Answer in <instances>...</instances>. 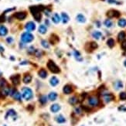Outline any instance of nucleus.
<instances>
[{
	"label": "nucleus",
	"instance_id": "obj_1",
	"mask_svg": "<svg viewBox=\"0 0 126 126\" xmlns=\"http://www.w3.org/2000/svg\"><path fill=\"white\" fill-rule=\"evenodd\" d=\"M41 6H31L30 7V12H31V13L33 14V17H34V19L39 22V21L41 20V10H43L44 8H40Z\"/></svg>",
	"mask_w": 126,
	"mask_h": 126
},
{
	"label": "nucleus",
	"instance_id": "obj_2",
	"mask_svg": "<svg viewBox=\"0 0 126 126\" xmlns=\"http://www.w3.org/2000/svg\"><path fill=\"white\" fill-rule=\"evenodd\" d=\"M22 92H23V97L26 101L31 100L33 97V91L29 87H23L22 89Z\"/></svg>",
	"mask_w": 126,
	"mask_h": 126
},
{
	"label": "nucleus",
	"instance_id": "obj_3",
	"mask_svg": "<svg viewBox=\"0 0 126 126\" xmlns=\"http://www.w3.org/2000/svg\"><path fill=\"white\" fill-rule=\"evenodd\" d=\"M33 39H34V36H33L32 33H30L29 32L23 33L22 36H21V40H22V42L24 43V44L31 43L33 40Z\"/></svg>",
	"mask_w": 126,
	"mask_h": 126
},
{
	"label": "nucleus",
	"instance_id": "obj_4",
	"mask_svg": "<svg viewBox=\"0 0 126 126\" xmlns=\"http://www.w3.org/2000/svg\"><path fill=\"white\" fill-rule=\"evenodd\" d=\"M47 67H48V69L53 73H58L60 71V70L59 67H58V66L51 60H50L47 62Z\"/></svg>",
	"mask_w": 126,
	"mask_h": 126
},
{
	"label": "nucleus",
	"instance_id": "obj_5",
	"mask_svg": "<svg viewBox=\"0 0 126 126\" xmlns=\"http://www.w3.org/2000/svg\"><path fill=\"white\" fill-rule=\"evenodd\" d=\"M88 104H89V105L91 107H97L99 105L100 100L97 97L91 96L88 98Z\"/></svg>",
	"mask_w": 126,
	"mask_h": 126
},
{
	"label": "nucleus",
	"instance_id": "obj_6",
	"mask_svg": "<svg viewBox=\"0 0 126 126\" xmlns=\"http://www.w3.org/2000/svg\"><path fill=\"white\" fill-rule=\"evenodd\" d=\"M10 95H11V96L16 101H20L21 99H22V95H21V94L19 93V91H17L16 89H11Z\"/></svg>",
	"mask_w": 126,
	"mask_h": 126
},
{
	"label": "nucleus",
	"instance_id": "obj_7",
	"mask_svg": "<svg viewBox=\"0 0 126 126\" xmlns=\"http://www.w3.org/2000/svg\"><path fill=\"white\" fill-rule=\"evenodd\" d=\"M25 28L28 32H31L35 30L36 29V25L33 22H28L25 26Z\"/></svg>",
	"mask_w": 126,
	"mask_h": 126
},
{
	"label": "nucleus",
	"instance_id": "obj_8",
	"mask_svg": "<svg viewBox=\"0 0 126 126\" xmlns=\"http://www.w3.org/2000/svg\"><path fill=\"white\" fill-rule=\"evenodd\" d=\"M14 16L17 19L19 20H23L26 19V13L25 12H19V13H15Z\"/></svg>",
	"mask_w": 126,
	"mask_h": 126
},
{
	"label": "nucleus",
	"instance_id": "obj_9",
	"mask_svg": "<svg viewBox=\"0 0 126 126\" xmlns=\"http://www.w3.org/2000/svg\"><path fill=\"white\" fill-rule=\"evenodd\" d=\"M11 81L13 82V84L14 85H18L20 83V76L19 74H16L14 76L11 77Z\"/></svg>",
	"mask_w": 126,
	"mask_h": 126
},
{
	"label": "nucleus",
	"instance_id": "obj_10",
	"mask_svg": "<svg viewBox=\"0 0 126 126\" xmlns=\"http://www.w3.org/2000/svg\"><path fill=\"white\" fill-rule=\"evenodd\" d=\"M63 93L64 94H71L72 92H73V88L70 85H68V84H67L65 85L63 87Z\"/></svg>",
	"mask_w": 126,
	"mask_h": 126
},
{
	"label": "nucleus",
	"instance_id": "obj_11",
	"mask_svg": "<svg viewBox=\"0 0 126 126\" xmlns=\"http://www.w3.org/2000/svg\"><path fill=\"white\" fill-rule=\"evenodd\" d=\"M107 15L109 17H118L120 16V13L119 12L116 10H110L109 12H107Z\"/></svg>",
	"mask_w": 126,
	"mask_h": 126
},
{
	"label": "nucleus",
	"instance_id": "obj_12",
	"mask_svg": "<svg viewBox=\"0 0 126 126\" xmlns=\"http://www.w3.org/2000/svg\"><path fill=\"white\" fill-rule=\"evenodd\" d=\"M60 20H61V17L60 16V15L58 14V13H54L53 15V16H52V21L54 23H59L60 22Z\"/></svg>",
	"mask_w": 126,
	"mask_h": 126
},
{
	"label": "nucleus",
	"instance_id": "obj_13",
	"mask_svg": "<svg viewBox=\"0 0 126 126\" xmlns=\"http://www.w3.org/2000/svg\"><path fill=\"white\" fill-rule=\"evenodd\" d=\"M32 81V76L29 74V73H26V74L24 75L23 78V81L24 84H29Z\"/></svg>",
	"mask_w": 126,
	"mask_h": 126
},
{
	"label": "nucleus",
	"instance_id": "obj_14",
	"mask_svg": "<svg viewBox=\"0 0 126 126\" xmlns=\"http://www.w3.org/2000/svg\"><path fill=\"white\" fill-rule=\"evenodd\" d=\"M60 110V106L58 104H53L50 107V111L53 113H57Z\"/></svg>",
	"mask_w": 126,
	"mask_h": 126
},
{
	"label": "nucleus",
	"instance_id": "obj_15",
	"mask_svg": "<svg viewBox=\"0 0 126 126\" xmlns=\"http://www.w3.org/2000/svg\"><path fill=\"white\" fill-rule=\"evenodd\" d=\"M103 97H104V101H105L106 103H109L110 101H111L114 99V96L112 94H104L103 96Z\"/></svg>",
	"mask_w": 126,
	"mask_h": 126
},
{
	"label": "nucleus",
	"instance_id": "obj_16",
	"mask_svg": "<svg viewBox=\"0 0 126 126\" xmlns=\"http://www.w3.org/2000/svg\"><path fill=\"white\" fill-rule=\"evenodd\" d=\"M8 29L5 26H0V36H5L7 35Z\"/></svg>",
	"mask_w": 126,
	"mask_h": 126
},
{
	"label": "nucleus",
	"instance_id": "obj_17",
	"mask_svg": "<svg viewBox=\"0 0 126 126\" xmlns=\"http://www.w3.org/2000/svg\"><path fill=\"white\" fill-rule=\"evenodd\" d=\"M50 84H51V86L55 87V86H57L59 84V80H58V78H56V77H52L50 80Z\"/></svg>",
	"mask_w": 126,
	"mask_h": 126
},
{
	"label": "nucleus",
	"instance_id": "obj_18",
	"mask_svg": "<svg viewBox=\"0 0 126 126\" xmlns=\"http://www.w3.org/2000/svg\"><path fill=\"white\" fill-rule=\"evenodd\" d=\"M76 19L78 22L81 23H84L86 22V18L83 14H78L76 17Z\"/></svg>",
	"mask_w": 126,
	"mask_h": 126
},
{
	"label": "nucleus",
	"instance_id": "obj_19",
	"mask_svg": "<svg viewBox=\"0 0 126 126\" xmlns=\"http://www.w3.org/2000/svg\"><path fill=\"white\" fill-rule=\"evenodd\" d=\"M38 74L41 78L44 79V78H46L47 77V70H46L41 69V70H39V71L38 72Z\"/></svg>",
	"mask_w": 126,
	"mask_h": 126
},
{
	"label": "nucleus",
	"instance_id": "obj_20",
	"mask_svg": "<svg viewBox=\"0 0 126 126\" xmlns=\"http://www.w3.org/2000/svg\"><path fill=\"white\" fill-rule=\"evenodd\" d=\"M48 98L51 101H53L57 98V94L56 92H50V93L48 94Z\"/></svg>",
	"mask_w": 126,
	"mask_h": 126
},
{
	"label": "nucleus",
	"instance_id": "obj_21",
	"mask_svg": "<svg viewBox=\"0 0 126 126\" xmlns=\"http://www.w3.org/2000/svg\"><path fill=\"white\" fill-rule=\"evenodd\" d=\"M10 90H11V88H10V87H2V94L3 95L4 97L7 96V95L10 94Z\"/></svg>",
	"mask_w": 126,
	"mask_h": 126
},
{
	"label": "nucleus",
	"instance_id": "obj_22",
	"mask_svg": "<svg viewBox=\"0 0 126 126\" xmlns=\"http://www.w3.org/2000/svg\"><path fill=\"white\" fill-rule=\"evenodd\" d=\"M56 121L57 123H60V124H62V123H64L66 121V119L62 115H60L56 117Z\"/></svg>",
	"mask_w": 126,
	"mask_h": 126
},
{
	"label": "nucleus",
	"instance_id": "obj_23",
	"mask_svg": "<svg viewBox=\"0 0 126 126\" xmlns=\"http://www.w3.org/2000/svg\"><path fill=\"white\" fill-rule=\"evenodd\" d=\"M61 18H62V20H63V23H68V21L70 20V18L68 16V15L65 13H61Z\"/></svg>",
	"mask_w": 126,
	"mask_h": 126
},
{
	"label": "nucleus",
	"instance_id": "obj_24",
	"mask_svg": "<svg viewBox=\"0 0 126 126\" xmlns=\"http://www.w3.org/2000/svg\"><path fill=\"white\" fill-rule=\"evenodd\" d=\"M38 31L39 33H41V34H45L46 33L47 31V26H44V25H40L39 26V29Z\"/></svg>",
	"mask_w": 126,
	"mask_h": 126
},
{
	"label": "nucleus",
	"instance_id": "obj_25",
	"mask_svg": "<svg viewBox=\"0 0 126 126\" xmlns=\"http://www.w3.org/2000/svg\"><path fill=\"white\" fill-rule=\"evenodd\" d=\"M114 87L116 90H119V89H121L123 87V84L121 81H117L115 84H114Z\"/></svg>",
	"mask_w": 126,
	"mask_h": 126
},
{
	"label": "nucleus",
	"instance_id": "obj_26",
	"mask_svg": "<svg viewBox=\"0 0 126 126\" xmlns=\"http://www.w3.org/2000/svg\"><path fill=\"white\" fill-rule=\"evenodd\" d=\"M101 36H102V33L99 31H94L92 33V36H93L95 39H99L101 37Z\"/></svg>",
	"mask_w": 126,
	"mask_h": 126
},
{
	"label": "nucleus",
	"instance_id": "obj_27",
	"mask_svg": "<svg viewBox=\"0 0 126 126\" xmlns=\"http://www.w3.org/2000/svg\"><path fill=\"white\" fill-rule=\"evenodd\" d=\"M125 37H126V34L125 32H120L119 34L118 35V39L120 42H122L125 39Z\"/></svg>",
	"mask_w": 126,
	"mask_h": 126
},
{
	"label": "nucleus",
	"instance_id": "obj_28",
	"mask_svg": "<svg viewBox=\"0 0 126 126\" xmlns=\"http://www.w3.org/2000/svg\"><path fill=\"white\" fill-rule=\"evenodd\" d=\"M39 102H40L41 104H45L47 102V97L45 96V95H42V96L39 97Z\"/></svg>",
	"mask_w": 126,
	"mask_h": 126
},
{
	"label": "nucleus",
	"instance_id": "obj_29",
	"mask_svg": "<svg viewBox=\"0 0 126 126\" xmlns=\"http://www.w3.org/2000/svg\"><path fill=\"white\" fill-rule=\"evenodd\" d=\"M78 102V97L75 96L70 97L69 99V103L70 104H72V105H74V104H76Z\"/></svg>",
	"mask_w": 126,
	"mask_h": 126
},
{
	"label": "nucleus",
	"instance_id": "obj_30",
	"mask_svg": "<svg viewBox=\"0 0 126 126\" xmlns=\"http://www.w3.org/2000/svg\"><path fill=\"white\" fill-rule=\"evenodd\" d=\"M118 25L120 27H125L126 26V19H120L118 22Z\"/></svg>",
	"mask_w": 126,
	"mask_h": 126
},
{
	"label": "nucleus",
	"instance_id": "obj_31",
	"mask_svg": "<svg viewBox=\"0 0 126 126\" xmlns=\"http://www.w3.org/2000/svg\"><path fill=\"white\" fill-rule=\"evenodd\" d=\"M15 115H16V112L13 109H10L7 111L6 115H5V118H7L8 116H15Z\"/></svg>",
	"mask_w": 126,
	"mask_h": 126
},
{
	"label": "nucleus",
	"instance_id": "obj_32",
	"mask_svg": "<svg viewBox=\"0 0 126 126\" xmlns=\"http://www.w3.org/2000/svg\"><path fill=\"white\" fill-rule=\"evenodd\" d=\"M104 26H105L106 27H107V28H110V27H111L112 25H113L112 22L110 19H106L104 22Z\"/></svg>",
	"mask_w": 126,
	"mask_h": 126
},
{
	"label": "nucleus",
	"instance_id": "obj_33",
	"mask_svg": "<svg viewBox=\"0 0 126 126\" xmlns=\"http://www.w3.org/2000/svg\"><path fill=\"white\" fill-rule=\"evenodd\" d=\"M73 55H74L75 58L78 60H79V61H81L82 60L81 55V53H80L78 51H74V53H73Z\"/></svg>",
	"mask_w": 126,
	"mask_h": 126
},
{
	"label": "nucleus",
	"instance_id": "obj_34",
	"mask_svg": "<svg viewBox=\"0 0 126 126\" xmlns=\"http://www.w3.org/2000/svg\"><path fill=\"white\" fill-rule=\"evenodd\" d=\"M107 44L108 46L109 47H113L114 46H115V40H114L113 39H109L107 41Z\"/></svg>",
	"mask_w": 126,
	"mask_h": 126
},
{
	"label": "nucleus",
	"instance_id": "obj_35",
	"mask_svg": "<svg viewBox=\"0 0 126 126\" xmlns=\"http://www.w3.org/2000/svg\"><path fill=\"white\" fill-rule=\"evenodd\" d=\"M41 45H42L44 48H47V49H48L49 47H50L49 43H48L47 41H46V40H42V41H41Z\"/></svg>",
	"mask_w": 126,
	"mask_h": 126
},
{
	"label": "nucleus",
	"instance_id": "obj_36",
	"mask_svg": "<svg viewBox=\"0 0 126 126\" xmlns=\"http://www.w3.org/2000/svg\"><path fill=\"white\" fill-rule=\"evenodd\" d=\"M119 97L121 100H123V101L126 100V92H121V93L120 94Z\"/></svg>",
	"mask_w": 126,
	"mask_h": 126
},
{
	"label": "nucleus",
	"instance_id": "obj_37",
	"mask_svg": "<svg viewBox=\"0 0 126 126\" xmlns=\"http://www.w3.org/2000/svg\"><path fill=\"white\" fill-rule=\"evenodd\" d=\"M121 48L126 51V39H124V40L121 42Z\"/></svg>",
	"mask_w": 126,
	"mask_h": 126
},
{
	"label": "nucleus",
	"instance_id": "obj_38",
	"mask_svg": "<svg viewBox=\"0 0 126 126\" xmlns=\"http://www.w3.org/2000/svg\"><path fill=\"white\" fill-rule=\"evenodd\" d=\"M6 84L5 83V81L4 79H2V80H0V87H5V84Z\"/></svg>",
	"mask_w": 126,
	"mask_h": 126
},
{
	"label": "nucleus",
	"instance_id": "obj_39",
	"mask_svg": "<svg viewBox=\"0 0 126 126\" xmlns=\"http://www.w3.org/2000/svg\"><path fill=\"white\" fill-rule=\"evenodd\" d=\"M6 42L8 43L9 44H12V43L13 42V37H11V36H10V37H8V38L6 39Z\"/></svg>",
	"mask_w": 126,
	"mask_h": 126
},
{
	"label": "nucleus",
	"instance_id": "obj_40",
	"mask_svg": "<svg viewBox=\"0 0 126 126\" xmlns=\"http://www.w3.org/2000/svg\"><path fill=\"white\" fill-rule=\"evenodd\" d=\"M108 2L109 3H113V4H118L119 2H118L115 0H108Z\"/></svg>",
	"mask_w": 126,
	"mask_h": 126
},
{
	"label": "nucleus",
	"instance_id": "obj_41",
	"mask_svg": "<svg viewBox=\"0 0 126 126\" xmlns=\"http://www.w3.org/2000/svg\"><path fill=\"white\" fill-rule=\"evenodd\" d=\"M5 21V16H0V23Z\"/></svg>",
	"mask_w": 126,
	"mask_h": 126
},
{
	"label": "nucleus",
	"instance_id": "obj_42",
	"mask_svg": "<svg viewBox=\"0 0 126 126\" xmlns=\"http://www.w3.org/2000/svg\"><path fill=\"white\" fill-rule=\"evenodd\" d=\"M76 112L77 113H78V114H81V108H80V107H79V108H76Z\"/></svg>",
	"mask_w": 126,
	"mask_h": 126
},
{
	"label": "nucleus",
	"instance_id": "obj_43",
	"mask_svg": "<svg viewBox=\"0 0 126 126\" xmlns=\"http://www.w3.org/2000/svg\"><path fill=\"white\" fill-rule=\"evenodd\" d=\"M0 51H1V52H3V51H4V49L2 48L1 46H0Z\"/></svg>",
	"mask_w": 126,
	"mask_h": 126
},
{
	"label": "nucleus",
	"instance_id": "obj_44",
	"mask_svg": "<svg viewBox=\"0 0 126 126\" xmlns=\"http://www.w3.org/2000/svg\"><path fill=\"white\" fill-rule=\"evenodd\" d=\"M124 65L125 66V67H126V60H125V61L124 62Z\"/></svg>",
	"mask_w": 126,
	"mask_h": 126
},
{
	"label": "nucleus",
	"instance_id": "obj_45",
	"mask_svg": "<svg viewBox=\"0 0 126 126\" xmlns=\"http://www.w3.org/2000/svg\"><path fill=\"white\" fill-rule=\"evenodd\" d=\"M1 74H2V73H1V72H0V76H1Z\"/></svg>",
	"mask_w": 126,
	"mask_h": 126
}]
</instances>
